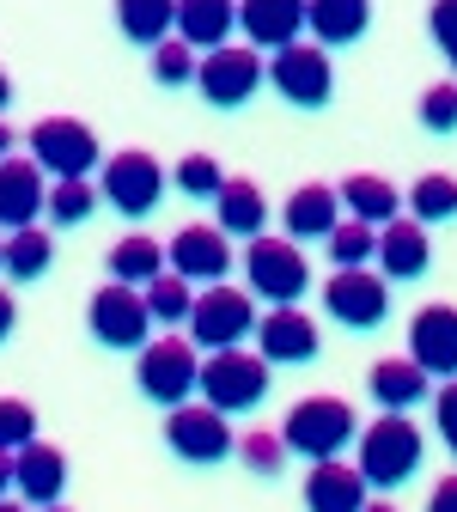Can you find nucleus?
<instances>
[{"label": "nucleus", "mask_w": 457, "mask_h": 512, "mask_svg": "<svg viewBox=\"0 0 457 512\" xmlns=\"http://www.w3.org/2000/svg\"><path fill=\"white\" fill-rule=\"evenodd\" d=\"M354 464L372 488H403L421 470V427L409 421V409H384L372 427H360Z\"/></svg>", "instance_id": "f257e3e1"}, {"label": "nucleus", "mask_w": 457, "mask_h": 512, "mask_svg": "<svg viewBox=\"0 0 457 512\" xmlns=\"http://www.w3.org/2000/svg\"><path fill=\"white\" fill-rule=\"evenodd\" d=\"M281 439L299 458H342V445L360 439V421L342 397H299L281 421Z\"/></svg>", "instance_id": "f03ea898"}, {"label": "nucleus", "mask_w": 457, "mask_h": 512, "mask_svg": "<svg viewBox=\"0 0 457 512\" xmlns=\"http://www.w3.org/2000/svg\"><path fill=\"white\" fill-rule=\"evenodd\" d=\"M244 275H250V293L269 305H293L311 287V263L299 238H263V232L244 238Z\"/></svg>", "instance_id": "7ed1b4c3"}, {"label": "nucleus", "mask_w": 457, "mask_h": 512, "mask_svg": "<svg viewBox=\"0 0 457 512\" xmlns=\"http://www.w3.org/2000/svg\"><path fill=\"white\" fill-rule=\"evenodd\" d=\"M202 397L226 415H244L269 397V360L263 354H250V348H208L202 360Z\"/></svg>", "instance_id": "20e7f679"}, {"label": "nucleus", "mask_w": 457, "mask_h": 512, "mask_svg": "<svg viewBox=\"0 0 457 512\" xmlns=\"http://www.w3.org/2000/svg\"><path fill=\"white\" fill-rule=\"evenodd\" d=\"M269 86L287 98V104H299V110H323L330 104V92H336V68H330V49L323 43H281L275 55H269Z\"/></svg>", "instance_id": "39448f33"}, {"label": "nucleus", "mask_w": 457, "mask_h": 512, "mask_svg": "<svg viewBox=\"0 0 457 512\" xmlns=\"http://www.w3.org/2000/svg\"><path fill=\"white\" fill-rule=\"evenodd\" d=\"M135 384H141V397L153 403H189V391L202 384V354H195L189 336H165V342H147L141 360H135Z\"/></svg>", "instance_id": "423d86ee"}, {"label": "nucleus", "mask_w": 457, "mask_h": 512, "mask_svg": "<svg viewBox=\"0 0 457 512\" xmlns=\"http://www.w3.org/2000/svg\"><path fill=\"white\" fill-rule=\"evenodd\" d=\"M250 299L256 293H238L226 281H208V293H195V305H189V342L195 348H232V342H244L256 330V317H263Z\"/></svg>", "instance_id": "0eeeda50"}, {"label": "nucleus", "mask_w": 457, "mask_h": 512, "mask_svg": "<svg viewBox=\"0 0 457 512\" xmlns=\"http://www.w3.org/2000/svg\"><path fill=\"white\" fill-rule=\"evenodd\" d=\"M165 445L183 458V464H220L238 452V439L226 427V409H214L208 397L202 403H171L165 415Z\"/></svg>", "instance_id": "6e6552de"}, {"label": "nucleus", "mask_w": 457, "mask_h": 512, "mask_svg": "<svg viewBox=\"0 0 457 512\" xmlns=\"http://www.w3.org/2000/svg\"><path fill=\"white\" fill-rule=\"evenodd\" d=\"M25 147H31V159H37L49 177H92L98 159H104L98 135H92L80 116H43V122L31 128Z\"/></svg>", "instance_id": "1a4fd4ad"}, {"label": "nucleus", "mask_w": 457, "mask_h": 512, "mask_svg": "<svg viewBox=\"0 0 457 512\" xmlns=\"http://www.w3.org/2000/svg\"><path fill=\"white\" fill-rule=\"evenodd\" d=\"M86 330L104 342V348H147V330H153V305L141 287H128V281H110L92 293L86 305Z\"/></svg>", "instance_id": "9d476101"}, {"label": "nucleus", "mask_w": 457, "mask_h": 512, "mask_svg": "<svg viewBox=\"0 0 457 512\" xmlns=\"http://www.w3.org/2000/svg\"><path fill=\"white\" fill-rule=\"evenodd\" d=\"M269 80V61L256 55V43H220V49H208L202 55V68H195V86H202V98L208 104H220V110H238L244 98H256V86Z\"/></svg>", "instance_id": "9b49d317"}, {"label": "nucleus", "mask_w": 457, "mask_h": 512, "mask_svg": "<svg viewBox=\"0 0 457 512\" xmlns=\"http://www.w3.org/2000/svg\"><path fill=\"white\" fill-rule=\"evenodd\" d=\"M159 196H165V165H159L153 153H141V147L110 153V165H104V202H110L116 214L141 220V214L159 208Z\"/></svg>", "instance_id": "f8f14e48"}, {"label": "nucleus", "mask_w": 457, "mask_h": 512, "mask_svg": "<svg viewBox=\"0 0 457 512\" xmlns=\"http://www.w3.org/2000/svg\"><path fill=\"white\" fill-rule=\"evenodd\" d=\"M323 311H330L336 324H348V330H378L384 311H390V287L366 263L360 269H336L330 281H323Z\"/></svg>", "instance_id": "ddd939ff"}, {"label": "nucleus", "mask_w": 457, "mask_h": 512, "mask_svg": "<svg viewBox=\"0 0 457 512\" xmlns=\"http://www.w3.org/2000/svg\"><path fill=\"white\" fill-rule=\"evenodd\" d=\"M256 354H263L269 366H305L317 360V324L293 305H269L263 317H256Z\"/></svg>", "instance_id": "4468645a"}, {"label": "nucleus", "mask_w": 457, "mask_h": 512, "mask_svg": "<svg viewBox=\"0 0 457 512\" xmlns=\"http://www.w3.org/2000/svg\"><path fill=\"white\" fill-rule=\"evenodd\" d=\"M49 171L37 159H0V232H19V226H37L43 208H49Z\"/></svg>", "instance_id": "2eb2a0df"}, {"label": "nucleus", "mask_w": 457, "mask_h": 512, "mask_svg": "<svg viewBox=\"0 0 457 512\" xmlns=\"http://www.w3.org/2000/svg\"><path fill=\"white\" fill-rule=\"evenodd\" d=\"M409 354L433 372V378H457V305L433 299L409 317Z\"/></svg>", "instance_id": "dca6fc26"}, {"label": "nucleus", "mask_w": 457, "mask_h": 512, "mask_svg": "<svg viewBox=\"0 0 457 512\" xmlns=\"http://www.w3.org/2000/svg\"><path fill=\"white\" fill-rule=\"evenodd\" d=\"M226 238H232L226 226H183L165 244V256H171V269L189 275V281H226V269H232V244Z\"/></svg>", "instance_id": "f3484780"}, {"label": "nucleus", "mask_w": 457, "mask_h": 512, "mask_svg": "<svg viewBox=\"0 0 457 512\" xmlns=\"http://www.w3.org/2000/svg\"><path fill=\"white\" fill-rule=\"evenodd\" d=\"M427 263H433V244H427V220H384L378 226V269H384V281H421L427 275Z\"/></svg>", "instance_id": "a211bd4d"}, {"label": "nucleus", "mask_w": 457, "mask_h": 512, "mask_svg": "<svg viewBox=\"0 0 457 512\" xmlns=\"http://www.w3.org/2000/svg\"><path fill=\"white\" fill-rule=\"evenodd\" d=\"M13 494L31 500V506H55L68 494V458H61L55 445H43V439H25L13 452Z\"/></svg>", "instance_id": "6ab92c4d"}, {"label": "nucleus", "mask_w": 457, "mask_h": 512, "mask_svg": "<svg viewBox=\"0 0 457 512\" xmlns=\"http://www.w3.org/2000/svg\"><path fill=\"white\" fill-rule=\"evenodd\" d=\"M366 476L360 464H336V458H311V476H305V506L311 512H360L366 506Z\"/></svg>", "instance_id": "aec40b11"}, {"label": "nucleus", "mask_w": 457, "mask_h": 512, "mask_svg": "<svg viewBox=\"0 0 457 512\" xmlns=\"http://www.w3.org/2000/svg\"><path fill=\"white\" fill-rule=\"evenodd\" d=\"M305 7L311 0H238V31L256 49H281L305 31Z\"/></svg>", "instance_id": "412c9836"}, {"label": "nucleus", "mask_w": 457, "mask_h": 512, "mask_svg": "<svg viewBox=\"0 0 457 512\" xmlns=\"http://www.w3.org/2000/svg\"><path fill=\"white\" fill-rule=\"evenodd\" d=\"M427 384H433V372L415 360V354H384L372 372H366V391H372V403L378 409H415L421 397H427Z\"/></svg>", "instance_id": "4be33fe9"}, {"label": "nucleus", "mask_w": 457, "mask_h": 512, "mask_svg": "<svg viewBox=\"0 0 457 512\" xmlns=\"http://www.w3.org/2000/svg\"><path fill=\"white\" fill-rule=\"evenodd\" d=\"M281 220H287V238H330L336 220H342V189L299 183L293 196H287V208H281Z\"/></svg>", "instance_id": "5701e85b"}, {"label": "nucleus", "mask_w": 457, "mask_h": 512, "mask_svg": "<svg viewBox=\"0 0 457 512\" xmlns=\"http://www.w3.org/2000/svg\"><path fill=\"white\" fill-rule=\"evenodd\" d=\"M366 25H372V0H311V7H305V31H311L323 49L360 43Z\"/></svg>", "instance_id": "b1692460"}, {"label": "nucleus", "mask_w": 457, "mask_h": 512, "mask_svg": "<svg viewBox=\"0 0 457 512\" xmlns=\"http://www.w3.org/2000/svg\"><path fill=\"white\" fill-rule=\"evenodd\" d=\"M238 31V0H177V37L195 49H220Z\"/></svg>", "instance_id": "393cba45"}, {"label": "nucleus", "mask_w": 457, "mask_h": 512, "mask_svg": "<svg viewBox=\"0 0 457 512\" xmlns=\"http://www.w3.org/2000/svg\"><path fill=\"white\" fill-rule=\"evenodd\" d=\"M214 208H220V226L232 238H256V232L269 226V202H263V189H256L250 177H226L220 196H214Z\"/></svg>", "instance_id": "a878e982"}, {"label": "nucleus", "mask_w": 457, "mask_h": 512, "mask_svg": "<svg viewBox=\"0 0 457 512\" xmlns=\"http://www.w3.org/2000/svg\"><path fill=\"white\" fill-rule=\"evenodd\" d=\"M171 269V256H165V244H153L147 232H128V238H116L110 244V281H128V287H147L153 275H165Z\"/></svg>", "instance_id": "bb28decb"}, {"label": "nucleus", "mask_w": 457, "mask_h": 512, "mask_svg": "<svg viewBox=\"0 0 457 512\" xmlns=\"http://www.w3.org/2000/svg\"><path fill=\"white\" fill-rule=\"evenodd\" d=\"M116 25H122L128 43L153 49L177 31V0H116Z\"/></svg>", "instance_id": "cd10ccee"}, {"label": "nucleus", "mask_w": 457, "mask_h": 512, "mask_svg": "<svg viewBox=\"0 0 457 512\" xmlns=\"http://www.w3.org/2000/svg\"><path fill=\"white\" fill-rule=\"evenodd\" d=\"M342 208H348L354 220H372V226H384V220H397L403 196H397V183H384L378 171H354V177L342 183Z\"/></svg>", "instance_id": "c85d7f7f"}, {"label": "nucleus", "mask_w": 457, "mask_h": 512, "mask_svg": "<svg viewBox=\"0 0 457 512\" xmlns=\"http://www.w3.org/2000/svg\"><path fill=\"white\" fill-rule=\"evenodd\" d=\"M49 263H55V238L43 226L7 232V275L13 281H37V275H49Z\"/></svg>", "instance_id": "c756f323"}, {"label": "nucleus", "mask_w": 457, "mask_h": 512, "mask_svg": "<svg viewBox=\"0 0 457 512\" xmlns=\"http://www.w3.org/2000/svg\"><path fill=\"white\" fill-rule=\"evenodd\" d=\"M409 214H415V220H427V226L457 220V177H445V171L415 177V189H409Z\"/></svg>", "instance_id": "7c9ffc66"}, {"label": "nucleus", "mask_w": 457, "mask_h": 512, "mask_svg": "<svg viewBox=\"0 0 457 512\" xmlns=\"http://www.w3.org/2000/svg\"><path fill=\"white\" fill-rule=\"evenodd\" d=\"M195 281L189 275H177V269H165V275H153L141 293H147V305H153V324H189V305H195V293H189Z\"/></svg>", "instance_id": "2f4dec72"}, {"label": "nucleus", "mask_w": 457, "mask_h": 512, "mask_svg": "<svg viewBox=\"0 0 457 512\" xmlns=\"http://www.w3.org/2000/svg\"><path fill=\"white\" fill-rule=\"evenodd\" d=\"M98 196H104V189H92L86 177H55L49 183V220L55 226H80V220H92V208H98Z\"/></svg>", "instance_id": "473e14b6"}, {"label": "nucleus", "mask_w": 457, "mask_h": 512, "mask_svg": "<svg viewBox=\"0 0 457 512\" xmlns=\"http://www.w3.org/2000/svg\"><path fill=\"white\" fill-rule=\"evenodd\" d=\"M378 256V226L372 220H336V232H330V263L336 269H360V263H372Z\"/></svg>", "instance_id": "72a5a7b5"}, {"label": "nucleus", "mask_w": 457, "mask_h": 512, "mask_svg": "<svg viewBox=\"0 0 457 512\" xmlns=\"http://www.w3.org/2000/svg\"><path fill=\"white\" fill-rule=\"evenodd\" d=\"M195 43H183V37H165V43H153V80L159 86H189L195 80Z\"/></svg>", "instance_id": "f704fd0d"}, {"label": "nucleus", "mask_w": 457, "mask_h": 512, "mask_svg": "<svg viewBox=\"0 0 457 512\" xmlns=\"http://www.w3.org/2000/svg\"><path fill=\"white\" fill-rule=\"evenodd\" d=\"M238 458H244L256 476H281V464H287V439H281V433H263V427H250V433L238 439Z\"/></svg>", "instance_id": "c9c22d12"}, {"label": "nucleus", "mask_w": 457, "mask_h": 512, "mask_svg": "<svg viewBox=\"0 0 457 512\" xmlns=\"http://www.w3.org/2000/svg\"><path fill=\"white\" fill-rule=\"evenodd\" d=\"M25 439H37V409L25 397H0V452H19Z\"/></svg>", "instance_id": "e433bc0d"}, {"label": "nucleus", "mask_w": 457, "mask_h": 512, "mask_svg": "<svg viewBox=\"0 0 457 512\" xmlns=\"http://www.w3.org/2000/svg\"><path fill=\"white\" fill-rule=\"evenodd\" d=\"M220 183H226V171L208 153H189L177 165V189H183V196H220Z\"/></svg>", "instance_id": "4c0bfd02"}, {"label": "nucleus", "mask_w": 457, "mask_h": 512, "mask_svg": "<svg viewBox=\"0 0 457 512\" xmlns=\"http://www.w3.org/2000/svg\"><path fill=\"white\" fill-rule=\"evenodd\" d=\"M421 122L433 128V135H451V128H457V86L451 80H439V86L421 92Z\"/></svg>", "instance_id": "58836bf2"}, {"label": "nucleus", "mask_w": 457, "mask_h": 512, "mask_svg": "<svg viewBox=\"0 0 457 512\" xmlns=\"http://www.w3.org/2000/svg\"><path fill=\"white\" fill-rule=\"evenodd\" d=\"M427 31H433L439 55L457 68V0H433V7H427Z\"/></svg>", "instance_id": "ea45409f"}, {"label": "nucleus", "mask_w": 457, "mask_h": 512, "mask_svg": "<svg viewBox=\"0 0 457 512\" xmlns=\"http://www.w3.org/2000/svg\"><path fill=\"white\" fill-rule=\"evenodd\" d=\"M433 415H439V439L451 445V458H457V378H445V391L433 397Z\"/></svg>", "instance_id": "a19ab883"}, {"label": "nucleus", "mask_w": 457, "mask_h": 512, "mask_svg": "<svg viewBox=\"0 0 457 512\" xmlns=\"http://www.w3.org/2000/svg\"><path fill=\"white\" fill-rule=\"evenodd\" d=\"M13 324H19V305H13V293H7V287H0V342L13 336Z\"/></svg>", "instance_id": "79ce46f5"}, {"label": "nucleus", "mask_w": 457, "mask_h": 512, "mask_svg": "<svg viewBox=\"0 0 457 512\" xmlns=\"http://www.w3.org/2000/svg\"><path fill=\"white\" fill-rule=\"evenodd\" d=\"M433 512H457V476H445V482L433 488Z\"/></svg>", "instance_id": "37998d69"}, {"label": "nucleus", "mask_w": 457, "mask_h": 512, "mask_svg": "<svg viewBox=\"0 0 457 512\" xmlns=\"http://www.w3.org/2000/svg\"><path fill=\"white\" fill-rule=\"evenodd\" d=\"M7 488H13V452H0V500H7Z\"/></svg>", "instance_id": "c03bdc74"}, {"label": "nucleus", "mask_w": 457, "mask_h": 512, "mask_svg": "<svg viewBox=\"0 0 457 512\" xmlns=\"http://www.w3.org/2000/svg\"><path fill=\"white\" fill-rule=\"evenodd\" d=\"M13 104V80H7V68H0V110Z\"/></svg>", "instance_id": "a18cd8bd"}, {"label": "nucleus", "mask_w": 457, "mask_h": 512, "mask_svg": "<svg viewBox=\"0 0 457 512\" xmlns=\"http://www.w3.org/2000/svg\"><path fill=\"white\" fill-rule=\"evenodd\" d=\"M7 153H13V128H7V122H0V159H7Z\"/></svg>", "instance_id": "49530a36"}, {"label": "nucleus", "mask_w": 457, "mask_h": 512, "mask_svg": "<svg viewBox=\"0 0 457 512\" xmlns=\"http://www.w3.org/2000/svg\"><path fill=\"white\" fill-rule=\"evenodd\" d=\"M0 269H7V232H0Z\"/></svg>", "instance_id": "de8ad7c7"}]
</instances>
